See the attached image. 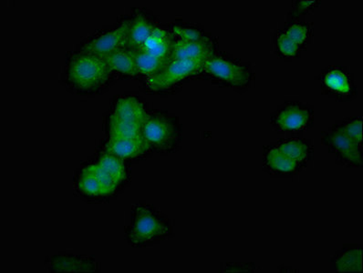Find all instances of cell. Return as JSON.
<instances>
[{"instance_id": "cell-1", "label": "cell", "mask_w": 363, "mask_h": 273, "mask_svg": "<svg viewBox=\"0 0 363 273\" xmlns=\"http://www.w3.org/2000/svg\"><path fill=\"white\" fill-rule=\"evenodd\" d=\"M203 72L218 84L238 91L252 87L256 77L250 63L230 54L218 52L206 60Z\"/></svg>"}, {"instance_id": "cell-2", "label": "cell", "mask_w": 363, "mask_h": 273, "mask_svg": "<svg viewBox=\"0 0 363 273\" xmlns=\"http://www.w3.org/2000/svg\"><path fill=\"white\" fill-rule=\"evenodd\" d=\"M316 79L320 82L323 94L340 103H349L358 98V77L349 66H328Z\"/></svg>"}, {"instance_id": "cell-3", "label": "cell", "mask_w": 363, "mask_h": 273, "mask_svg": "<svg viewBox=\"0 0 363 273\" xmlns=\"http://www.w3.org/2000/svg\"><path fill=\"white\" fill-rule=\"evenodd\" d=\"M270 124L279 133L306 132L314 126V107L302 101H286L270 115Z\"/></svg>"}, {"instance_id": "cell-4", "label": "cell", "mask_w": 363, "mask_h": 273, "mask_svg": "<svg viewBox=\"0 0 363 273\" xmlns=\"http://www.w3.org/2000/svg\"><path fill=\"white\" fill-rule=\"evenodd\" d=\"M110 69L103 57L82 53L72 60L69 79L82 90H91L104 85L109 79Z\"/></svg>"}, {"instance_id": "cell-5", "label": "cell", "mask_w": 363, "mask_h": 273, "mask_svg": "<svg viewBox=\"0 0 363 273\" xmlns=\"http://www.w3.org/2000/svg\"><path fill=\"white\" fill-rule=\"evenodd\" d=\"M321 141L333 154L337 163L347 168H362L363 165V146L357 144L349 136L333 125L325 130Z\"/></svg>"}, {"instance_id": "cell-6", "label": "cell", "mask_w": 363, "mask_h": 273, "mask_svg": "<svg viewBox=\"0 0 363 273\" xmlns=\"http://www.w3.org/2000/svg\"><path fill=\"white\" fill-rule=\"evenodd\" d=\"M143 136L150 147L160 151H171L181 139L179 123L167 114H155L150 116L143 125Z\"/></svg>"}, {"instance_id": "cell-7", "label": "cell", "mask_w": 363, "mask_h": 273, "mask_svg": "<svg viewBox=\"0 0 363 273\" xmlns=\"http://www.w3.org/2000/svg\"><path fill=\"white\" fill-rule=\"evenodd\" d=\"M206 60L172 59L162 71L148 79V86L154 91L170 88L184 79L203 72V66Z\"/></svg>"}, {"instance_id": "cell-8", "label": "cell", "mask_w": 363, "mask_h": 273, "mask_svg": "<svg viewBox=\"0 0 363 273\" xmlns=\"http://www.w3.org/2000/svg\"><path fill=\"white\" fill-rule=\"evenodd\" d=\"M170 233V226L164 218L151 209H140L130 233L133 243L142 244L161 239Z\"/></svg>"}, {"instance_id": "cell-9", "label": "cell", "mask_w": 363, "mask_h": 273, "mask_svg": "<svg viewBox=\"0 0 363 273\" xmlns=\"http://www.w3.org/2000/svg\"><path fill=\"white\" fill-rule=\"evenodd\" d=\"M262 165L263 169L274 178H292L306 169L301 164L282 153L275 144L264 147Z\"/></svg>"}, {"instance_id": "cell-10", "label": "cell", "mask_w": 363, "mask_h": 273, "mask_svg": "<svg viewBox=\"0 0 363 273\" xmlns=\"http://www.w3.org/2000/svg\"><path fill=\"white\" fill-rule=\"evenodd\" d=\"M130 22H123L119 27L104 33L101 36L91 41L90 43L82 47V52L92 54L99 57H105L117 50L125 49L127 37Z\"/></svg>"}, {"instance_id": "cell-11", "label": "cell", "mask_w": 363, "mask_h": 273, "mask_svg": "<svg viewBox=\"0 0 363 273\" xmlns=\"http://www.w3.org/2000/svg\"><path fill=\"white\" fill-rule=\"evenodd\" d=\"M218 52V42L213 37L202 41L175 40L170 60L208 59Z\"/></svg>"}, {"instance_id": "cell-12", "label": "cell", "mask_w": 363, "mask_h": 273, "mask_svg": "<svg viewBox=\"0 0 363 273\" xmlns=\"http://www.w3.org/2000/svg\"><path fill=\"white\" fill-rule=\"evenodd\" d=\"M362 244H344L330 259V271L333 272H362Z\"/></svg>"}, {"instance_id": "cell-13", "label": "cell", "mask_w": 363, "mask_h": 273, "mask_svg": "<svg viewBox=\"0 0 363 273\" xmlns=\"http://www.w3.org/2000/svg\"><path fill=\"white\" fill-rule=\"evenodd\" d=\"M274 144L286 156L305 168L314 158V144L310 139L301 136L280 139Z\"/></svg>"}, {"instance_id": "cell-14", "label": "cell", "mask_w": 363, "mask_h": 273, "mask_svg": "<svg viewBox=\"0 0 363 273\" xmlns=\"http://www.w3.org/2000/svg\"><path fill=\"white\" fill-rule=\"evenodd\" d=\"M151 147L143 136L132 139L110 138L105 151L120 158H133L141 156L147 152Z\"/></svg>"}, {"instance_id": "cell-15", "label": "cell", "mask_w": 363, "mask_h": 273, "mask_svg": "<svg viewBox=\"0 0 363 273\" xmlns=\"http://www.w3.org/2000/svg\"><path fill=\"white\" fill-rule=\"evenodd\" d=\"M174 41L175 37L170 31L155 27L140 50H145L159 58L170 59Z\"/></svg>"}, {"instance_id": "cell-16", "label": "cell", "mask_w": 363, "mask_h": 273, "mask_svg": "<svg viewBox=\"0 0 363 273\" xmlns=\"http://www.w3.org/2000/svg\"><path fill=\"white\" fill-rule=\"evenodd\" d=\"M114 117L128 122L145 123L149 119L145 107L135 98H122L114 108Z\"/></svg>"}, {"instance_id": "cell-17", "label": "cell", "mask_w": 363, "mask_h": 273, "mask_svg": "<svg viewBox=\"0 0 363 273\" xmlns=\"http://www.w3.org/2000/svg\"><path fill=\"white\" fill-rule=\"evenodd\" d=\"M155 27L152 22L143 16L135 18L130 24L125 49L130 50L141 49Z\"/></svg>"}, {"instance_id": "cell-18", "label": "cell", "mask_w": 363, "mask_h": 273, "mask_svg": "<svg viewBox=\"0 0 363 273\" xmlns=\"http://www.w3.org/2000/svg\"><path fill=\"white\" fill-rule=\"evenodd\" d=\"M130 52L135 59L138 74L149 76L150 78L158 74L170 62V59L159 58L143 50H130Z\"/></svg>"}, {"instance_id": "cell-19", "label": "cell", "mask_w": 363, "mask_h": 273, "mask_svg": "<svg viewBox=\"0 0 363 273\" xmlns=\"http://www.w3.org/2000/svg\"><path fill=\"white\" fill-rule=\"evenodd\" d=\"M281 30L304 50H307L313 40L314 27L310 22L291 20L286 22Z\"/></svg>"}, {"instance_id": "cell-20", "label": "cell", "mask_w": 363, "mask_h": 273, "mask_svg": "<svg viewBox=\"0 0 363 273\" xmlns=\"http://www.w3.org/2000/svg\"><path fill=\"white\" fill-rule=\"evenodd\" d=\"M111 71H118L130 76L138 74L135 59L130 50L122 49L104 57Z\"/></svg>"}, {"instance_id": "cell-21", "label": "cell", "mask_w": 363, "mask_h": 273, "mask_svg": "<svg viewBox=\"0 0 363 273\" xmlns=\"http://www.w3.org/2000/svg\"><path fill=\"white\" fill-rule=\"evenodd\" d=\"M273 43L274 50L279 58L295 59L301 57L305 52L291 37L283 33L281 28L274 35Z\"/></svg>"}, {"instance_id": "cell-22", "label": "cell", "mask_w": 363, "mask_h": 273, "mask_svg": "<svg viewBox=\"0 0 363 273\" xmlns=\"http://www.w3.org/2000/svg\"><path fill=\"white\" fill-rule=\"evenodd\" d=\"M145 123L128 122L118 119L113 115L110 119V135L111 138L132 139L143 136Z\"/></svg>"}, {"instance_id": "cell-23", "label": "cell", "mask_w": 363, "mask_h": 273, "mask_svg": "<svg viewBox=\"0 0 363 273\" xmlns=\"http://www.w3.org/2000/svg\"><path fill=\"white\" fill-rule=\"evenodd\" d=\"M98 165L109 173L118 183L122 182L125 178L126 170L123 158L106 153L101 158Z\"/></svg>"}, {"instance_id": "cell-24", "label": "cell", "mask_w": 363, "mask_h": 273, "mask_svg": "<svg viewBox=\"0 0 363 273\" xmlns=\"http://www.w3.org/2000/svg\"><path fill=\"white\" fill-rule=\"evenodd\" d=\"M334 125L342 130L347 136L357 142L362 144V117L355 116L350 117H344V119L337 120Z\"/></svg>"}, {"instance_id": "cell-25", "label": "cell", "mask_w": 363, "mask_h": 273, "mask_svg": "<svg viewBox=\"0 0 363 273\" xmlns=\"http://www.w3.org/2000/svg\"><path fill=\"white\" fill-rule=\"evenodd\" d=\"M79 188L85 194L90 196H100L101 187L98 182L96 174L94 173L92 165L86 168L82 173L79 180Z\"/></svg>"}, {"instance_id": "cell-26", "label": "cell", "mask_w": 363, "mask_h": 273, "mask_svg": "<svg viewBox=\"0 0 363 273\" xmlns=\"http://www.w3.org/2000/svg\"><path fill=\"white\" fill-rule=\"evenodd\" d=\"M172 33H173L175 40L186 41H202L211 37L210 35L206 34L199 28L182 26V25H174Z\"/></svg>"}, {"instance_id": "cell-27", "label": "cell", "mask_w": 363, "mask_h": 273, "mask_svg": "<svg viewBox=\"0 0 363 273\" xmlns=\"http://www.w3.org/2000/svg\"><path fill=\"white\" fill-rule=\"evenodd\" d=\"M94 173L96 174L99 183L101 187V195L107 196L111 194L116 190L118 183L109 173H106L103 168L98 164L92 165Z\"/></svg>"}, {"instance_id": "cell-28", "label": "cell", "mask_w": 363, "mask_h": 273, "mask_svg": "<svg viewBox=\"0 0 363 273\" xmlns=\"http://www.w3.org/2000/svg\"><path fill=\"white\" fill-rule=\"evenodd\" d=\"M320 4L321 1H318V0H306V1L297 0V1L293 2L292 9L291 13H289L291 16V20H298V18L301 16L314 11V9L317 8Z\"/></svg>"}, {"instance_id": "cell-29", "label": "cell", "mask_w": 363, "mask_h": 273, "mask_svg": "<svg viewBox=\"0 0 363 273\" xmlns=\"http://www.w3.org/2000/svg\"><path fill=\"white\" fill-rule=\"evenodd\" d=\"M254 263H225V272H254Z\"/></svg>"}]
</instances>
